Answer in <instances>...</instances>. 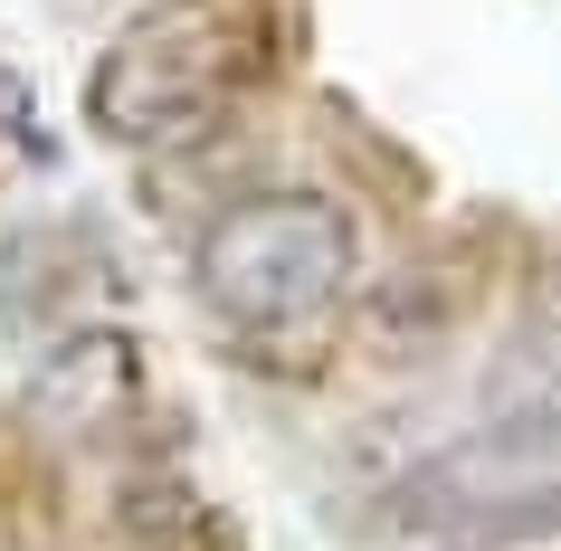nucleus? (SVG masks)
<instances>
[{
	"mask_svg": "<svg viewBox=\"0 0 561 551\" xmlns=\"http://www.w3.org/2000/svg\"><path fill=\"white\" fill-rule=\"evenodd\" d=\"M485 428L504 447H561V323H524L504 333V352L485 361Z\"/></svg>",
	"mask_w": 561,
	"mask_h": 551,
	"instance_id": "4",
	"label": "nucleus"
},
{
	"mask_svg": "<svg viewBox=\"0 0 561 551\" xmlns=\"http://www.w3.org/2000/svg\"><path fill=\"white\" fill-rule=\"evenodd\" d=\"M353 219L324 191H257L209 219L201 238V295L209 314H229L238 333H296L324 323L353 286Z\"/></svg>",
	"mask_w": 561,
	"mask_h": 551,
	"instance_id": "1",
	"label": "nucleus"
},
{
	"mask_svg": "<svg viewBox=\"0 0 561 551\" xmlns=\"http://www.w3.org/2000/svg\"><path fill=\"white\" fill-rule=\"evenodd\" d=\"M248 58L257 48H248L238 10H162V20H144V30H124L105 48V67L87 87V115H95V134H115L134 152L191 144V134L219 124V105L248 77Z\"/></svg>",
	"mask_w": 561,
	"mask_h": 551,
	"instance_id": "2",
	"label": "nucleus"
},
{
	"mask_svg": "<svg viewBox=\"0 0 561 551\" xmlns=\"http://www.w3.org/2000/svg\"><path fill=\"white\" fill-rule=\"evenodd\" d=\"M400 523L419 542L447 551H514V542H552L561 532V485H514V475H457L428 466L400 494Z\"/></svg>",
	"mask_w": 561,
	"mask_h": 551,
	"instance_id": "3",
	"label": "nucleus"
}]
</instances>
